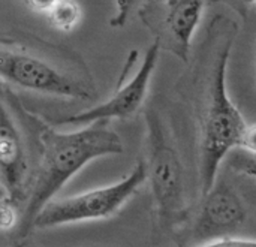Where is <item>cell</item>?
Segmentation results:
<instances>
[{
	"instance_id": "obj_14",
	"label": "cell",
	"mask_w": 256,
	"mask_h": 247,
	"mask_svg": "<svg viewBox=\"0 0 256 247\" xmlns=\"http://www.w3.org/2000/svg\"><path fill=\"white\" fill-rule=\"evenodd\" d=\"M210 4H225L234 10L243 22H248L250 15L256 14V0H208Z\"/></svg>"
},
{
	"instance_id": "obj_9",
	"label": "cell",
	"mask_w": 256,
	"mask_h": 247,
	"mask_svg": "<svg viewBox=\"0 0 256 247\" xmlns=\"http://www.w3.org/2000/svg\"><path fill=\"white\" fill-rule=\"evenodd\" d=\"M207 4L208 0H146L136 15L160 51L186 64Z\"/></svg>"
},
{
	"instance_id": "obj_7",
	"label": "cell",
	"mask_w": 256,
	"mask_h": 247,
	"mask_svg": "<svg viewBox=\"0 0 256 247\" xmlns=\"http://www.w3.org/2000/svg\"><path fill=\"white\" fill-rule=\"evenodd\" d=\"M146 182V168L140 159L126 177L112 184L66 198L51 200L36 216L33 230H48L90 220L111 219L117 216L120 210L140 192Z\"/></svg>"
},
{
	"instance_id": "obj_10",
	"label": "cell",
	"mask_w": 256,
	"mask_h": 247,
	"mask_svg": "<svg viewBox=\"0 0 256 247\" xmlns=\"http://www.w3.org/2000/svg\"><path fill=\"white\" fill-rule=\"evenodd\" d=\"M46 16L54 28L60 32H72L80 24L82 10L75 0H57Z\"/></svg>"
},
{
	"instance_id": "obj_1",
	"label": "cell",
	"mask_w": 256,
	"mask_h": 247,
	"mask_svg": "<svg viewBox=\"0 0 256 247\" xmlns=\"http://www.w3.org/2000/svg\"><path fill=\"white\" fill-rule=\"evenodd\" d=\"M240 33L226 14L213 15L192 45L186 69L174 84L186 128L190 129L200 196L214 184L222 162L238 147L248 124L228 92V66Z\"/></svg>"
},
{
	"instance_id": "obj_16",
	"label": "cell",
	"mask_w": 256,
	"mask_h": 247,
	"mask_svg": "<svg viewBox=\"0 0 256 247\" xmlns=\"http://www.w3.org/2000/svg\"><path fill=\"white\" fill-rule=\"evenodd\" d=\"M198 247H256V238H248V237H230V238H222L216 240L207 244Z\"/></svg>"
},
{
	"instance_id": "obj_4",
	"label": "cell",
	"mask_w": 256,
	"mask_h": 247,
	"mask_svg": "<svg viewBox=\"0 0 256 247\" xmlns=\"http://www.w3.org/2000/svg\"><path fill=\"white\" fill-rule=\"evenodd\" d=\"M0 81L63 99L93 102L98 88L74 50L34 36H0Z\"/></svg>"
},
{
	"instance_id": "obj_11",
	"label": "cell",
	"mask_w": 256,
	"mask_h": 247,
	"mask_svg": "<svg viewBox=\"0 0 256 247\" xmlns=\"http://www.w3.org/2000/svg\"><path fill=\"white\" fill-rule=\"evenodd\" d=\"M228 170L234 174L250 178L256 183V159L240 148H234L226 158Z\"/></svg>"
},
{
	"instance_id": "obj_15",
	"label": "cell",
	"mask_w": 256,
	"mask_h": 247,
	"mask_svg": "<svg viewBox=\"0 0 256 247\" xmlns=\"http://www.w3.org/2000/svg\"><path fill=\"white\" fill-rule=\"evenodd\" d=\"M240 150L246 152L248 154L254 156L256 159V123L252 124H246L243 134H242V138H240V144L238 147Z\"/></svg>"
},
{
	"instance_id": "obj_3",
	"label": "cell",
	"mask_w": 256,
	"mask_h": 247,
	"mask_svg": "<svg viewBox=\"0 0 256 247\" xmlns=\"http://www.w3.org/2000/svg\"><path fill=\"white\" fill-rule=\"evenodd\" d=\"M123 153V142L108 120H96L75 132L56 130L48 122L40 132V154L24 202L20 222L10 232L14 244L27 238L39 212L87 164Z\"/></svg>"
},
{
	"instance_id": "obj_12",
	"label": "cell",
	"mask_w": 256,
	"mask_h": 247,
	"mask_svg": "<svg viewBox=\"0 0 256 247\" xmlns=\"http://www.w3.org/2000/svg\"><path fill=\"white\" fill-rule=\"evenodd\" d=\"M144 2L146 0H116V12L110 18V26L114 28L124 27Z\"/></svg>"
},
{
	"instance_id": "obj_20",
	"label": "cell",
	"mask_w": 256,
	"mask_h": 247,
	"mask_svg": "<svg viewBox=\"0 0 256 247\" xmlns=\"http://www.w3.org/2000/svg\"><path fill=\"white\" fill-rule=\"evenodd\" d=\"M92 247H100V246H92Z\"/></svg>"
},
{
	"instance_id": "obj_8",
	"label": "cell",
	"mask_w": 256,
	"mask_h": 247,
	"mask_svg": "<svg viewBox=\"0 0 256 247\" xmlns=\"http://www.w3.org/2000/svg\"><path fill=\"white\" fill-rule=\"evenodd\" d=\"M159 54H160V48L158 46L156 42H153L147 48L140 68L135 70L134 75H130L132 66L138 60V51L132 50L128 56V60L122 70L118 82L112 94L106 100H104L102 104L90 110L80 111L76 114L51 118L48 123L52 126H70V124L86 126L96 120L126 122V120L134 118L146 106V100H147L148 90H150V82H152L153 74L159 62Z\"/></svg>"
},
{
	"instance_id": "obj_6",
	"label": "cell",
	"mask_w": 256,
	"mask_h": 247,
	"mask_svg": "<svg viewBox=\"0 0 256 247\" xmlns=\"http://www.w3.org/2000/svg\"><path fill=\"white\" fill-rule=\"evenodd\" d=\"M246 195L230 177L216 178L213 188L195 202L189 220L174 236L177 247H198L216 240L242 237L249 226Z\"/></svg>"
},
{
	"instance_id": "obj_17",
	"label": "cell",
	"mask_w": 256,
	"mask_h": 247,
	"mask_svg": "<svg viewBox=\"0 0 256 247\" xmlns=\"http://www.w3.org/2000/svg\"><path fill=\"white\" fill-rule=\"evenodd\" d=\"M27 6L38 14H48L51 8L57 3V0H24Z\"/></svg>"
},
{
	"instance_id": "obj_13",
	"label": "cell",
	"mask_w": 256,
	"mask_h": 247,
	"mask_svg": "<svg viewBox=\"0 0 256 247\" xmlns=\"http://www.w3.org/2000/svg\"><path fill=\"white\" fill-rule=\"evenodd\" d=\"M20 222V208L9 198H0V231H14Z\"/></svg>"
},
{
	"instance_id": "obj_21",
	"label": "cell",
	"mask_w": 256,
	"mask_h": 247,
	"mask_svg": "<svg viewBox=\"0 0 256 247\" xmlns=\"http://www.w3.org/2000/svg\"><path fill=\"white\" fill-rule=\"evenodd\" d=\"M255 216H256V207H255Z\"/></svg>"
},
{
	"instance_id": "obj_5",
	"label": "cell",
	"mask_w": 256,
	"mask_h": 247,
	"mask_svg": "<svg viewBox=\"0 0 256 247\" xmlns=\"http://www.w3.org/2000/svg\"><path fill=\"white\" fill-rule=\"evenodd\" d=\"M46 122L21 104L9 84L0 81V184L21 207L40 154V132Z\"/></svg>"
},
{
	"instance_id": "obj_18",
	"label": "cell",
	"mask_w": 256,
	"mask_h": 247,
	"mask_svg": "<svg viewBox=\"0 0 256 247\" xmlns=\"http://www.w3.org/2000/svg\"><path fill=\"white\" fill-rule=\"evenodd\" d=\"M12 247H38L32 240H28V238H24V240H21V242H18V243H15Z\"/></svg>"
},
{
	"instance_id": "obj_19",
	"label": "cell",
	"mask_w": 256,
	"mask_h": 247,
	"mask_svg": "<svg viewBox=\"0 0 256 247\" xmlns=\"http://www.w3.org/2000/svg\"><path fill=\"white\" fill-rule=\"evenodd\" d=\"M0 198H8V196H6V192H4V189H3L2 184H0Z\"/></svg>"
},
{
	"instance_id": "obj_2",
	"label": "cell",
	"mask_w": 256,
	"mask_h": 247,
	"mask_svg": "<svg viewBox=\"0 0 256 247\" xmlns=\"http://www.w3.org/2000/svg\"><path fill=\"white\" fill-rule=\"evenodd\" d=\"M144 122L141 160L152 194V242L159 244L172 240L189 220L200 189L186 160L183 116L159 98L144 106Z\"/></svg>"
}]
</instances>
